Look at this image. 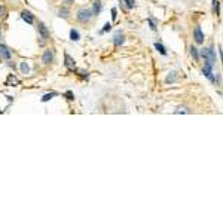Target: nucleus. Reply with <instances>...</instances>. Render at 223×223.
<instances>
[{
    "mask_svg": "<svg viewBox=\"0 0 223 223\" xmlns=\"http://www.w3.org/2000/svg\"><path fill=\"white\" fill-rule=\"evenodd\" d=\"M149 24H150V28H152V30H156V25H155V22H153L152 19H149Z\"/></svg>",
    "mask_w": 223,
    "mask_h": 223,
    "instance_id": "b1692460",
    "label": "nucleus"
},
{
    "mask_svg": "<svg viewBox=\"0 0 223 223\" xmlns=\"http://www.w3.org/2000/svg\"><path fill=\"white\" fill-rule=\"evenodd\" d=\"M112 18L113 21H116V9H112Z\"/></svg>",
    "mask_w": 223,
    "mask_h": 223,
    "instance_id": "393cba45",
    "label": "nucleus"
},
{
    "mask_svg": "<svg viewBox=\"0 0 223 223\" xmlns=\"http://www.w3.org/2000/svg\"><path fill=\"white\" fill-rule=\"evenodd\" d=\"M189 110L186 109V107H178L177 110H176V113H187Z\"/></svg>",
    "mask_w": 223,
    "mask_h": 223,
    "instance_id": "4be33fe9",
    "label": "nucleus"
},
{
    "mask_svg": "<svg viewBox=\"0 0 223 223\" xmlns=\"http://www.w3.org/2000/svg\"><path fill=\"white\" fill-rule=\"evenodd\" d=\"M124 42H125V36L122 33H116L115 34V39H113V43L116 45V46H121Z\"/></svg>",
    "mask_w": 223,
    "mask_h": 223,
    "instance_id": "9d476101",
    "label": "nucleus"
},
{
    "mask_svg": "<svg viewBox=\"0 0 223 223\" xmlns=\"http://www.w3.org/2000/svg\"><path fill=\"white\" fill-rule=\"evenodd\" d=\"M42 61H43V64H51V63L54 61V54H52V51H51V49H46V51L43 52Z\"/></svg>",
    "mask_w": 223,
    "mask_h": 223,
    "instance_id": "39448f33",
    "label": "nucleus"
},
{
    "mask_svg": "<svg viewBox=\"0 0 223 223\" xmlns=\"http://www.w3.org/2000/svg\"><path fill=\"white\" fill-rule=\"evenodd\" d=\"M57 95H58L57 92H51V94H46L43 98H42V101H43V103H46V101H49V100H51L52 97H57Z\"/></svg>",
    "mask_w": 223,
    "mask_h": 223,
    "instance_id": "6ab92c4d",
    "label": "nucleus"
},
{
    "mask_svg": "<svg viewBox=\"0 0 223 223\" xmlns=\"http://www.w3.org/2000/svg\"><path fill=\"white\" fill-rule=\"evenodd\" d=\"M155 48H156V51H158L161 55H167V49L164 48L162 43H158V42H156V43H155Z\"/></svg>",
    "mask_w": 223,
    "mask_h": 223,
    "instance_id": "4468645a",
    "label": "nucleus"
},
{
    "mask_svg": "<svg viewBox=\"0 0 223 223\" xmlns=\"http://www.w3.org/2000/svg\"><path fill=\"white\" fill-rule=\"evenodd\" d=\"M70 39L73 40V42H78L79 39H81V34H79V31L78 30H70Z\"/></svg>",
    "mask_w": 223,
    "mask_h": 223,
    "instance_id": "f8f14e48",
    "label": "nucleus"
},
{
    "mask_svg": "<svg viewBox=\"0 0 223 223\" xmlns=\"http://www.w3.org/2000/svg\"><path fill=\"white\" fill-rule=\"evenodd\" d=\"M21 18H22L27 24H33V21H34L33 13H31V12H28V10H22V12H21Z\"/></svg>",
    "mask_w": 223,
    "mask_h": 223,
    "instance_id": "423d86ee",
    "label": "nucleus"
},
{
    "mask_svg": "<svg viewBox=\"0 0 223 223\" xmlns=\"http://www.w3.org/2000/svg\"><path fill=\"white\" fill-rule=\"evenodd\" d=\"M213 7H214V13L219 16L220 15V1L219 0H213Z\"/></svg>",
    "mask_w": 223,
    "mask_h": 223,
    "instance_id": "2eb2a0df",
    "label": "nucleus"
},
{
    "mask_svg": "<svg viewBox=\"0 0 223 223\" xmlns=\"http://www.w3.org/2000/svg\"><path fill=\"white\" fill-rule=\"evenodd\" d=\"M66 97H67L69 100H75V95H73L72 91H67V92H66Z\"/></svg>",
    "mask_w": 223,
    "mask_h": 223,
    "instance_id": "5701e85b",
    "label": "nucleus"
},
{
    "mask_svg": "<svg viewBox=\"0 0 223 223\" xmlns=\"http://www.w3.org/2000/svg\"><path fill=\"white\" fill-rule=\"evenodd\" d=\"M193 39H195V42L198 45L204 42V33H202V30H201L199 25H198V27L195 28V31H193Z\"/></svg>",
    "mask_w": 223,
    "mask_h": 223,
    "instance_id": "20e7f679",
    "label": "nucleus"
},
{
    "mask_svg": "<svg viewBox=\"0 0 223 223\" xmlns=\"http://www.w3.org/2000/svg\"><path fill=\"white\" fill-rule=\"evenodd\" d=\"M110 28H112V24H110V22H106V25H104V28H103V30H101L100 33H101V34H103V33H107V31H109Z\"/></svg>",
    "mask_w": 223,
    "mask_h": 223,
    "instance_id": "aec40b11",
    "label": "nucleus"
},
{
    "mask_svg": "<svg viewBox=\"0 0 223 223\" xmlns=\"http://www.w3.org/2000/svg\"><path fill=\"white\" fill-rule=\"evenodd\" d=\"M6 85H7V87H18V85H19V81H18L13 75H9V76H7V81H6Z\"/></svg>",
    "mask_w": 223,
    "mask_h": 223,
    "instance_id": "1a4fd4ad",
    "label": "nucleus"
},
{
    "mask_svg": "<svg viewBox=\"0 0 223 223\" xmlns=\"http://www.w3.org/2000/svg\"><path fill=\"white\" fill-rule=\"evenodd\" d=\"M21 72L24 73V75H28V72H30V67H28V64L27 63H21Z\"/></svg>",
    "mask_w": 223,
    "mask_h": 223,
    "instance_id": "a211bd4d",
    "label": "nucleus"
},
{
    "mask_svg": "<svg viewBox=\"0 0 223 223\" xmlns=\"http://www.w3.org/2000/svg\"><path fill=\"white\" fill-rule=\"evenodd\" d=\"M3 16H6V7L0 4V18H3Z\"/></svg>",
    "mask_w": 223,
    "mask_h": 223,
    "instance_id": "412c9836",
    "label": "nucleus"
},
{
    "mask_svg": "<svg viewBox=\"0 0 223 223\" xmlns=\"http://www.w3.org/2000/svg\"><path fill=\"white\" fill-rule=\"evenodd\" d=\"M190 55L195 58V61L199 60V52H198V49H196L195 46H190Z\"/></svg>",
    "mask_w": 223,
    "mask_h": 223,
    "instance_id": "dca6fc26",
    "label": "nucleus"
},
{
    "mask_svg": "<svg viewBox=\"0 0 223 223\" xmlns=\"http://www.w3.org/2000/svg\"><path fill=\"white\" fill-rule=\"evenodd\" d=\"M101 7H103V6H101V1H100V0H94V1H92V15H94V16L98 15V13L101 12Z\"/></svg>",
    "mask_w": 223,
    "mask_h": 223,
    "instance_id": "6e6552de",
    "label": "nucleus"
},
{
    "mask_svg": "<svg viewBox=\"0 0 223 223\" xmlns=\"http://www.w3.org/2000/svg\"><path fill=\"white\" fill-rule=\"evenodd\" d=\"M176 79H177V73H176V72H171V73H168V76H167L165 82H167V84H174V82H176Z\"/></svg>",
    "mask_w": 223,
    "mask_h": 223,
    "instance_id": "9b49d317",
    "label": "nucleus"
},
{
    "mask_svg": "<svg viewBox=\"0 0 223 223\" xmlns=\"http://www.w3.org/2000/svg\"><path fill=\"white\" fill-rule=\"evenodd\" d=\"M92 10L88 9V7H81L79 10H78V15H76V18H78V21L79 22H82V24H87L89 22L91 19H92Z\"/></svg>",
    "mask_w": 223,
    "mask_h": 223,
    "instance_id": "f257e3e1",
    "label": "nucleus"
},
{
    "mask_svg": "<svg viewBox=\"0 0 223 223\" xmlns=\"http://www.w3.org/2000/svg\"><path fill=\"white\" fill-rule=\"evenodd\" d=\"M0 55H1V58L3 60H10V51H9V48L6 46V45H0Z\"/></svg>",
    "mask_w": 223,
    "mask_h": 223,
    "instance_id": "0eeeda50",
    "label": "nucleus"
},
{
    "mask_svg": "<svg viewBox=\"0 0 223 223\" xmlns=\"http://www.w3.org/2000/svg\"><path fill=\"white\" fill-rule=\"evenodd\" d=\"M37 30H39V39H40V45H45L46 43V40L49 39V31H48V28H46V25H45L43 22H39L37 24Z\"/></svg>",
    "mask_w": 223,
    "mask_h": 223,
    "instance_id": "f03ea898",
    "label": "nucleus"
},
{
    "mask_svg": "<svg viewBox=\"0 0 223 223\" xmlns=\"http://www.w3.org/2000/svg\"><path fill=\"white\" fill-rule=\"evenodd\" d=\"M122 3L125 4V7H127V10H130V9H133L134 4H135V1L134 0H122Z\"/></svg>",
    "mask_w": 223,
    "mask_h": 223,
    "instance_id": "f3484780",
    "label": "nucleus"
},
{
    "mask_svg": "<svg viewBox=\"0 0 223 223\" xmlns=\"http://www.w3.org/2000/svg\"><path fill=\"white\" fill-rule=\"evenodd\" d=\"M64 66H66L70 72H75V69H76V61H75L69 54H64Z\"/></svg>",
    "mask_w": 223,
    "mask_h": 223,
    "instance_id": "7ed1b4c3",
    "label": "nucleus"
},
{
    "mask_svg": "<svg viewBox=\"0 0 223 223\" xmlns=\"http://www.w3.org/2000/svg\"><path fill=\"white\" fill-rule=\"evenodd\" d=\"M69 13H70L69 7H60V10H58V15L61 18H69Z\"/></svg>",
    "mask_w": 223,
    "mask_h": 223,
    "instance_id": "ddd939ff",
    "label": "nucleus"
},
{
    "mask_svg": "<svg viewBox=\"0 0 223 223\" xmlns=\"http://www.w3.org/2000/svg\"><path fill=\"white\" fill-rule=\"evenodd\" d=\"M66 1H67V3H73L75 0H66Z\"/></svg>",
    "mask_w": 223,
    "mask_h": 223,
    "instance_id": "a878e982",
    "label": "nucleus"
}]
</instances>
